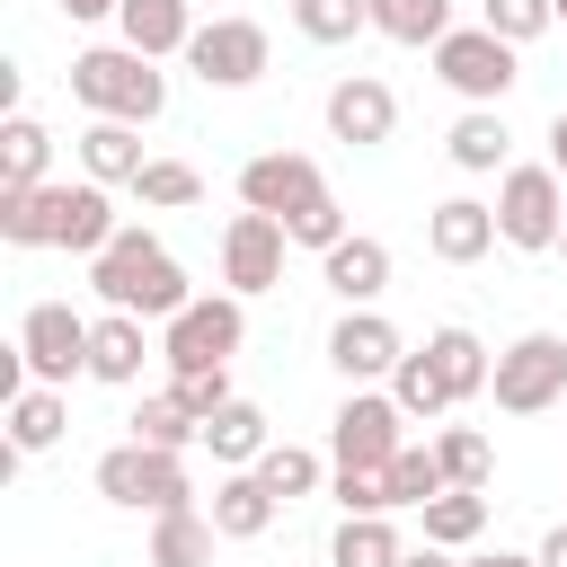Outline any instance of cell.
Wrapping results in <instances>:
<instances>
[{
    "label": "cell",
    "instance_id": "1",
    "mask_svg": "<svg viewBox=\"0 0 567 567\" xmlns=\"http://www.w3.org/2000/svg\"><path fill=\"white\" fill-rule=\"evenodd\" d=\"M0 239L9 248H71V257H97L115 239V204L97 177L80 186H0Z\"/></svg>",
    "mask_w": 567,
    "mask_h": 567
},
{
    "label": "cell",
    "instance_id": "2",
    "mask_svg": "<svg viewBox=\"0 0 567 567\" xmlns=\"http://www.w3.org/2000/svg\"><path fill=\"white\" fill-rule=\"evenodd\" d=\"M89 284L106 310H133V319H177L195 292H186V266L151 239V230H115L97 257H89Z\"/></svg>",
    "mask_w": 567,
    "mask_h": 567
},
{
    "label": "cell",
    "instance_id": "3",
    "mask_svg": "<svg viewBox=\"0 0 567 567\" xmlns=\"http://www.w3.org/2000/svg\"><path fill=\"white\" fill-rule=\"evenodd\" d=\"M71 97H80L89 115L151 124V115L168 106V80H159V71H151V53H133V44H89V53L71 62Z\"/></svg>",
    "mask_w": 567,
    "mask_h": 567
},
{
    "label": "cell",
    "instance_id": "4",
    "mask_svg": "<svg viewBox=\"0 0 567 567\" xmlns=\"http://www.w3.org/2000/svg\"><path fill=\"white\" fill-rule=\"evenodd\" d=\"M97 496H106V505H133V514H168V505H195V478H186V452L115 443V452L97 461Z\"/></svg>",
    "mask_w": 567,
    "mask_h": 567
},
{
    "label": "cell",
    "instance_id": "5",
    "mask_svg": "<svg viewBox=\"0 0 567 567\" xmlns=\"http://www.w3.org/2000/svg\"><path fill=\"white\" fill-rule=\"evenodd\" d=\"M487 399H496L505 416H540V408H558V399H567V337H558V328L514 337V346L496 354V372H487Z\"/></svg>",
    "mask_w": 567,
    "mask_h": 567
},
{
    "label": "cell",
    "instance_id": "6",
    "mask_svg": "<svg viewBox=\"0 0 567 567\" xmlns=\"http://www.w3.org/2000/svg\"><path fill=\"white\" fill-rule=\"evenodd\" d=\"M567 230V177L540 159V168H505L496 186V239L505 248H558Z\"/></svg>",
    "mask_w": 567,
    "mask_h": 567
},
{
    "label": "cell",
    "instance_id": "7",
    "mask_svg": "<svg viewBox=\"0 0 567 567\" xmlns=\"http://www.w3.org/2000/svg\"><path fill=\"white\" fill-rule=\"evenodd\" d=\"M239 337H248L239 292H204V301H186V310L168 319L159 354H168V372H221V363L239 354Z\"/></svg>",
    "mask_w": 567,
    "mask_h": 567
},
{
    "label": "cell",
    "instance_id": "8",
    "mask_svg": "<svg viewBox=\"0 0 567 567\" xmlns=\"http://www.w3.org/2000/svg\"><path fill=\"white\" fill-rule=\"evenodd\" d=\"M434 71H443L470 106H496V97L523 80V71H514V44H505L496 27H452V35L434 44Z\"/></svg>",
    "mask_w": 567,
    "mask_h": 567
},
{
    "label": "cell",
    "instance_id": "9",
    "mask_svg": "<svg viewBox=\"0 0 567 567\" xmlns=\"http://www.w3.org/2000/svg\"><path fill=\"white\" fill-rule=\"evenodd\" d=\"M89 328H97V319H80L71 301H35V310L18 319V363H27V381H71V372H89Z\"/></svg>",
    "mask_w": 567,
    "mask_h": 567
},
{
    "label": "cell",
    "instance_id": "10",
    "mask_svg": "<svg viewBox=\"0 0 567 567\" xmlns=\"http://www.w3.org/2000/svg\"><path fill=\"white\" fill-rule=\"evenodd\" d=\"M399 425H408L399 399H381V390H346V408H337V425H328L337 470H390V452L408 443Z\"/></svg>",
    "mask_w": 567,
    "mask_h": 567
},
{
    "label": "cell",
    "instance_id": "11",
    "mask_svg": "<svg viewBox=\"0 0 567 567\" xmlns=\"http://www.w3.org/2000/svg\"><path fill=\"white\" fill-rule=\"evenodd\" d=\"M186 62H195L204 89H248V80H266V27L257 18H213V27H195Z\"/></svg>",
    "mask_w": 567,
    "mask_h": 567
},
{
    "label": "cell",
    "instance_id": "12",
    "mask_svg": "<svg viewBox=\"0 0 567 567\" xmlns=\"http://www.w3.org/2000/svg\"><path fill=\"white\" fill-rule=\"evenodd\" d=\"M319 195H328V177H319V159H301V151H257V159L239 168V204H248V213L292 221V213L319 204Z\"/></svg>",
    "mask_w": 567,
    "mask_h": 567
},
{
    "label": "cell",
    "instance_id": "13",
    "mask_svg": "<svg viewBox=\"0 0 567 567\" xmlns=\"http://www.w3.org/2000/svg\"><path fill=\"white\" fill-rule=\"evenodd\" d=\"M284 248H292V230L275 221V213H239L230 230H221V284L248 301V292H266L275 275H284Z\"/></svg>",
    "mask_w": 567,
    "mask_h": 567
},
{
    "label": "cell",
    "instance_id": "14",
    "mask_svg": "<svg viewBox=\"0 0 567 567\" xmlns=\"http://www.w3.org/2000/svg\"><path fill=\"white\" fill-rule=\"evenodd\" d=\"M328 133H337V142H354V151L390 142V133H399V97H390V80H372V71L337 80V89H328Z\"/></svg>",
    "mask_w": 567,
    "mask_h": 567
},
{
    "label": "cell",
    "instance_id": "15",
    "mask_svg": "<svg viewBox=\"0 0 567 567\" xmlns=\"http://www.w3.org/2000/svg\"><path fill=\"white\" fill-rule=\"evenodd\" d=\"M399 328L381 319V310H346L337 328H328V363L346 372V381H381V372H399Z\"/></svg>",
    "mask_w": 567,
    "mask_h": 567
},
{
    "label": "cell",
    "instance_id": "16",
    "mask_svg": "<svg viewBox=\"0 0 567 567\" xmlns=\"http://www.w3.org/2000/svg\"><path fill=\"white\" fill-rule=\"evenodd\" d=\"M425 248H434L443 266H478V257L496 248V204H478V195L434 204V213H425Z\"/></svg>",
    "mask_w": 567,
    "mask_h": 567
},
{
    "label": "cell",
    "instance_id": "17",
    "mask_svg": "<svg viewBox=\"0 0 567 567\" xmlns=\"http://www.w3.org/2000/svg\"><path fill=\"white\" fill-rule=\"evenodd\" d=\"M319 266H328V292H337L346 310H372V301L390 292V248H381V239H363V230H346Z\"/></svg>",
    "mask_w": 567,
    "mask_h": 567
},
{
    "label": "cell",
    "instance_id": "18",
    "mask_svg": "<svg viewBox=\"0 0 567 567\" xmlns=\"http://www.w3.org/2000/svg\"><path fill=\"white\" fill-rule=\"evenodd\" d=\"M142 319L133 310H106L97 328H89V381H106V390H133L142 381Z\"/></svg>",
    "mask_w": 567,
    "mask_h": 567
},
{
    "label": "cell",
    "instance_id": "19",
    "mask_svg": "<svg viewBox=\"0 0 567 567\" xmlns=\"http://www.w3.org/2000/svg\"><path fill=\"white\" fill-rule=\"evenodd\" d=\"M275 505H284V496H275L257 470H230V478L213 487V532H221V540H257V532H275Z\"/></svg>",
    "mask_w": 567,
    "mask_h": 567
},
{
    "label": "cell",
    "instance_id": "20",
    "mask_svg": "<svg viewBox=\"0 0 567 567\" xmlns=\"http://www.w3.org/2000/svg\"><path fill=\"white\" fill-rule=\"evenodd\" d=\"M115 27H124V44H133V53H151V62L195 44V9H186V0H124V9H115Z\"/></svg>",
    "mask_w": 567,
    "mask_h": 567
},
{
    "label": "cell",
    "instance_id": "21",
    "mask_svg": "<svg viewBox=\"0 0 567 567\" xmlns=\"http://www.w3.org/2000/svg\"><path fill=\"white\" fill-rule=\"evenodd\" d=\"M204 452L230 461V470H257V452H266V408H257V399H221V408L204 416Z\"/></svg>",
    "mask_w": 567,
    "mask_h": 567
},
{
    "label": "cell",
    "instance_id": "22",
    "mask_svg": "<svg viewBox=\"0 0 567 567\" xmlns=\"http://www.w3.org/2000/svg\"><path fill=\"white\" fill-rule=\"evenodd\" d=\"M213 514H195V505H168V514H151V567H213Z\"/></svg>",
    "mask_w": 567,
    "mask_h": 567
},
{
    "label": "cell",
    "instance_id": "23",
    "mask_svg": "<svg viewBox=\"0 0 567 567\" xmlns=\"http://www.w3.org/2000/svg\"><path fill=\"white\" fill-rule=\"evenodd\" d=\"M62 425H71L62 390H53V381H18V399H9V443H18V452H53Z\"/></svg>",
    "mask_w": 567,
    "mask_h": 567
},
{
    "label": "cell",
    "instance_id": "24",
    "mask_svg": "<svg viewBox=\"0 0 567 567\" xmlns=\"http://www.w3.org/2000/svg\"><path fill=\"white\" fill-rule=\"evenodd\" d=\"M80 168H89L97 186H133V177H142V142H133V124L97 115V124L80 133Z\"/></svg>",
    "mask_w": 567,
    "mask_h": 567
},
{
    "label": "cell",
    "instance_id": "25",
    "mask_svg": "<svg viewBox=\"0 0 567 567\" xmlns=\"http://www.w3.org/2000/svg\"><path fill=\"white\" fill-rule=\"evenodd\" d=\"M425 354H434V372H443L452 408H461V399H478V390H487V372H496V363H487V346H478L470 328H434V337H425Z\"/></svg>",
    "mask_w": 567,
    "mask_h": 567
},
{
    "label": "cell",
    "instance_id": "26",
    "mask_svg": "<svg viewBox=\"0 0 567 567\" xmlns=\"http://www.w3.org/2000/svg\"><path fill=\"white\" fill-rule=\"evenodd\" d=\"M133 443H159V452H186V443H204V416L177 399V381H168V390H151V399L133 408Z\"/></svg>",
    "mask_w": 567,
    "mask_h": 567
},
{
    "label": "cell",
    "instance_id": "27",
    "mask_svg": "<svg viewBox=\"0 0 567 567\" xmlns=\"http://www.w3.org/2000/svg\"><path fill=\"white\" fill-rule=\"evenodd\" d=\"M328 558H337V567H399L408 540L390 532V514H346L337 540H328Z\"/></svg>",
    "mask_w": 567,
    "mask_h": 567
},
{
    "label": "cell",
    "instance_id": "28",
    "mask_svg": "<svg viewBox=\"0 0 567 567\" xmlns=\"http://www.w3.org/2000/svg\"><path fill=\"white\" fill-rule=\"evenodd\" d=\"M372 9V35L390 44H443L452 35V0H363Z\"/></svg>",
    "mask_w": 567,
    "mask_h": 567
},
{
    "label": "cell",
    "instance_id": "29",
    "mask_svg": "<svg viewBox=\"0 0 567 567\" xmlns=\"http://www.w3.org/2000/svg\"><path fill=\"white\" fill-rule=\"evenodd\" d=\"M452 168H470V177H487V168H505V115L496 106H470L461 124H452Z\"/></svg>",
    "mask_w": 567,
    "mask_h": 567
},
{
    "label": "cell",
    "instance_id": "30",
    "mask_svg": "<svg viewBox=\"0 0 567 567\" xmlns=\"http://www.w3.org/2000/svg\"><path fill=\"white\" fill-rule=\"evenodd\" d=\"M425 514V540H443V549H470L478 532H487V496L478 487H443L434 505H416Z\"/></svg>",
    "mask_w": 567,
    "mask_h": 567
},
{
    "label": "cell",
    "instance_id": "31",
    "mask_svg": "<svg viewBox=\"0 0 567 567\" xmlns=\"http://www.w3.org/2000/svg\"><path fill=\"white\" fill-rule=\"evenodd\" d=\"M44 151H53V133L35 115H9L0 124V186H44Z\"/></svg>",
    "mask_w": 567,
    "mask_h": 567
},
{
    "label": "cell",
    "instance_id": "32",
    "mask_svg": "<svg viewBox=\"0 0 567 567\" xmlns=\"http://www.w3.org/2000/svg\"><path fill=\"white\" fill-rule=\"evenodd\" d=\"M452 478H443V461H434V443H399L390 452V505H434Z\"/></svg>",
    "mask_w": 567,
    "mask_h": 567
},
{
    "label": "cell",
    "instance_id": "33",
    "mask_svg": "<svg viewBox=\"0 0 567 567\" xmlns=\"http://www.w3.org/2000/svg\"><path fill=\"white\" fill-rule=\"evenodd\" d=\"M390 399H399L408 416H443V408H452V390H443V372H434V354H425V346H416V354H399Z\"/></svg>",
    "mask_w": 567,
    "mask_h": 567
},
{
    "label": "cell",
    "instance_id": "34",
    "mask_svg": "<svg viewBox=\"0 0 567 567\" xmlns=\"http://www.w3.org/2000/svg\"><path fill=\"white\" fill-rule=\"evenodd\" d=\"M257 478H266L275 496H310V487L328 478V461L301 452V443H266V452H257Z\"/></svg>",
    "mask_w": 567,
    "mask_h": 567
},
{
    "label": "cell",
    "instance_id": "35",
    "mask_svg": "<svg viewBox=\"0 0 567 567\" xmlns=\"http://www.w3.org/2000/svg\"><path fill=\"white\" fill-rule=\"evenodd\" d=\"M292 27L310 44H354V27H372V9L363 0H292Z\"/></svg>",
    "mask_w": 567,
    "mask_h": 567
},
{
    "label": "cell",
    "instance_id": "36",
    "mask_svg": "<svg viewBox=\"0 0 567 567\" xmlns=\"http://www.w3.org/2000/svg\"><path fill=\"white\" fill-rule=\"evenodd\" d=\"M133 195H142V204H159V213H186V204L204 195V177H195L186 159H142V177H133Z\"/></svg>",
    "mask_w": 567,
    "mask_h": 567
},
{
    "label": "cell",
    "instance_id": "37",
    "mask_svg": "<svg viewBox=\"0 0 567 567\" xmlns=\"http://www.w3.org/2000/svg\"><path fill=\"white\" fill-rule=\"evenodd\" d=\"M434 461H443L452 487H487V434H478V425H452V434L434 443Z\"/></svg>",
    "mask_w": 567,
    "mask_h": 567
},
{
    "label": "cell",
    "instance_id": "38",
    "mask_svg": "<svg viewBox=\"0 0 567 567\" xmlns=\"http://www.w3.org/2000/svg\"><path fill=\"white\" fill-rule=\"evenodd\" d=\"M549 18H558V0H478V27H496L505 44H532Z\"/></svg>",
    "mask_w": 567,
    "mask_h": 567
},
{
    "label": "cell",
    "instance_id": "39",
    "mask_svg": "<svg viewBox=\"0 0 567 567\" xmlns=\"http://www.w3.org/2000/svg\"><path fill=\"white\" fill-rule=\"evenodd\" d=\"M284 230H292L301 248H319V257H328V248L346 239V213H337V195H319V204H301V213H292Z\"/></svg>",
    "mask_w": 567,
    "mask_h": 567
},
{
    "label": "cell",
    "instance_id": "40",
    "mask_svg": "<svg viewBox=\"0 0 567 567\" xmlns=\"http://www.w3.org/2000/svg\"><path fill=\"white\" fill-rule=\"evenodd\" d=\"M337 505L346 514H399L390 505V470H337Z\"/></svg>",
    "mask_w": 567,
    "mask_h": 567
},
{
    "label": "cell",
    "instance_id": "41",
    "mask_svg": "<svg viewBox=\"0 0 567 567\" xmlns=\"http://www.w3.org/2000/svg\"><path fill=\"white\" fill-rule=\"evenodd\" d=\"M177 399H186L195 416H213V408L230 399V363H221V372H177Z\"/></svg>",
    "mask_w": 567,
    "mask_h": 567
},
{
    "label": "cell",
    "instance_id": "42",
    "mask_svg": "<svg viewBox=\"0 0 567 567\" xmlns=\"http://www.w3.org/2000/svg\"><path fill=\"white\" fill-rule=\"evenodd\" d=\"M115 9H124V0H62V18H80V27H89V18H115Z\"/></svg>",
    "mask_w": 567,
    "mask_h": 567
},
{
    "label": "cell",
    "instance_id": "43",
    "mask_svg": "<svg viewBox=\"0 0 567 567\" xmlns=\"http://www.w3.org/2000/svg\"><path fill=\"white\" fill-rule=\"evenodd\" d=\"M549 168H558V177H567V106H558V115H549Z\"/></svg>",
    "mask_w": 567,
    "mask_h": 567
},
{
    "label": "cell",
    "instance_id": "44",
    "mask_svg": "<svg viewBox=\"0 0 567 567\" xmlns=\"http://www.w3.org/2000/svg\"><path fill=\"white\" fill-rule=\"evenodd\" d=\"M461 567H540V558H523V549H478V558H461Z\"/></svg>",
    "mask_w": 567,
    "mask_h": 567
},
{
    "label": "cell",
    "instance_id": "45",
    "mask_svg": "<svg viewBox=\"0 0 567 567\" xmlns=\"http://www.w3.org/2000/svg\"><path fill=\"white\" fill-rule=\"evenodd\" d=\"M399 567H452V549H443V540H425V549H408Z\"/></svg>",
    "mask_w": 567,
    "mask_h": 567
},
{
    "label": "cell",
    "instance_id": "46",
    "mask_svg": "<svg viewBox=\"0 0 567 567\" xmlns=\"http://www.w3.org/2000/svg\"><path fill=\"white\" fill-rule=\"evenodd\" d=\"M540 567H567V523H558V532L540 540Z\"/></svg>",
    "mask_w": 567,
    "mask_h": 567
},
{
    "label": "cell",
    "instance_id": "47",
    "mask_svg": "<svg viewBox=\"0 0 567 567\" xmlns=\"http://www.w3.org/2000/svg\"><path fill=\"white\" fill-rule=\"evenodd\" d=\"M558 257H567V230H558Z\"/></svg>",
    "mask_w": 567,
    "mask_h": 567
},
{
    "label": "cell",
    "instance_id": "48",
    "mask_svg": "<svg viewBox=\"0 0 567 567\" xmlns=\"http://www.w3.org/2000/svg\"><path fill=\"white\" fill-rule=\"evenodd\" d=\"M558 18H567V0H558Z\"/></svg>",
    "mask_w": 567,
    "mask_h": 567
}]
</instances>
